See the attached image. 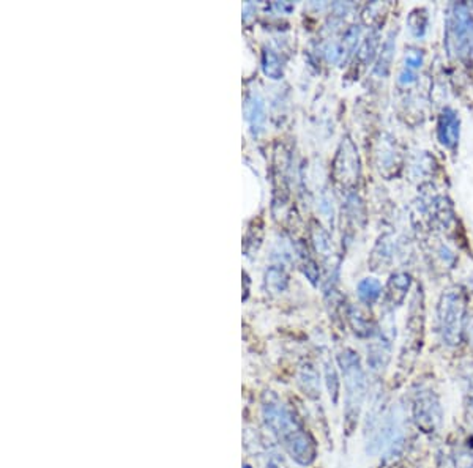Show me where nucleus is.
Here are the masks:
<instances>
[{"instance_id": "1", "label": "nucleus", "mask_w": 473, "mask_h": 468, "mask_svg": "<svg viewBox=\"0 0 473 468\" xmlns=\"http://www.w3.org/2000/svg\"><path fill=\"white\" fill-rule=\"evenodd\" d=\"M262 416L267 428L297 464L309 465L316 459L317 448L313 437L306 432L287 405L272 391L264 394Z\"/></svg>"}, {"instance_id": "2", "label": "nucleus", "mask_w": 473, "mask_h": 468, "mask_svg": "<svg viewBox=\"0 0 473 468\" xmlns=\"http://www.w3.org/2000/svg\"><path fill=\"white\" fill-rule=\"evenodd\" d=\"M342 378H344L346 388V410H344V424L347 434H352L357 428L358 418H360L363 402L368 393V380L365 371L361 367V361L353 350H344L337 356Z\"/></svg>"}, {"instance_id": "3", "label": "nucleus", "mask_w": 473, "mask_h": 468, "mask_svg": "<svg viewBox=\"0 0 473 468\" xmlns=\"http://www.w3.org/2000/svg\"><path fill=\"white\" fill-rule=\"evenodd\" d=\"M445 48L450 55L469 60L473 55V8L467 2L448 7L445 19Z\"/></svg>"}, {"instance_id": "4", "label": "nucleus", "mask_w": 473, "mask_h": 468, "mask_svg": "<svg viewBox=\"0 0 473 468\" xmlns=\"http://www.w3.org/2000/svg\"><path fill=\"white\" fill-rule=\"evenodd\" d=\"M467 301L459 289H450L442 294L437 304V328L440 339L446 347H457L464 336Z\"/></svg>"}, {"instance_id": "5", "label": "nucleus", "mask_w": 473, "mask_h": 468, "mask_svg": "<svg viewBox=\"0 0 473 468\" xmlns=\"http://www.w3.org/2000/svg\"><path fill=\"white\" fill-rule=\"evenodd\" d=\"M412 416L423 434H435L444 423V408L433 389H420L413 398Z\"/></svg>"}, {"instance_id": "6", "label": "nucleus", "mask_w": 473, "mask_h": 468, "mask_svg": "<svg viewBox=\"0 0 473 468\" xmlns=\"http://www.w3.org/2000/svg\"><path fill=\"white\" fill-rule=\"evenodd\" d=\"M392 346H393V325L389 328L383 326L377 331L376 341L372 342L368 350V364L374 372L382 371L387 367V364L392 358Z\"/></svg>"}, {"instance_id": "7", "label": "nucleus", "mask_w": 473, "mask_h": 468, "mask_svg": "<svg viewBox=\"0 0 473 468\" xmlns=\"http://www.w3.org/2000/svg\"><path fill=\"white\" fill-rule=\"evenodd\" d=\"M461 136V120L455 109L445 107L440 112L437 122V138L439 142L445 148L455 150L459 144Z\"/></svg>"}, {"instance_id": "8", "label": "nucleus", "mask_w": 473, "mask_h": 468, "mask_svg": "<svg viewBox=\"0 0 473 468\" xmlns=\"http://www.w3.org/2000/svg\"><path fill=\"white\" fill-rule=\"evenodd\" d=\"M424 64V54L420 49H409L405 52L401 70L398 73V84L410 87L418 81V73Z\"/></svg>"}, {"instance_id": "9", "label": "nucleus", "mask_w": 473, "mask_h": 468, "mask_svg": "<svg viewBox=\"0 0 473 468\" xmlns=\"http://www.w3.org/2000/svg\"><path fill=\"white\" fill-rule=\"evenodd\" d=\"M410 284H412V276H410L409 273L399 272V273H394L393 276L389 278L387 289H385L387 304L389 306V308L394 309L404 303L405 296H407L409 294Z\"/></svg>"}, {"instance_id": "10", "label": "nucleus", "mask_w": 473, "mask_h": 468, "mask_svg": "<svg viewBox=\"0 0 473 468\" xmlns=\"http://www.w3.org/2000/svg\"><path fill=\"white\" fill-rule=\"evenodd\" d=\"M394 51H396V32L392 30V32L387 35L385 41H383L381 54H379V59L376 64V68H374L381 77H385L388 75L389 68H392Z\"/></svg>"}, {"instance_id": "11", "label": "nucleus", "mask_w": 473, "mask_h": 468, "mask_svg": "<svg viewBox=\"0 0 473 468\" xmlns=\"http://www.w3.org/2000/svg\"><path fill=\"white\" fill-rule=\"evenodd\" d=\"M374 252L381 254H372V265L374 268L377 267H387L394 257V242L392 235H382L379 238V242L374 248Z\"/></svg>"}, {"instance_id": "12", "label": "nucleus", "mask_w": 473, "mask_h": 468, "mask_svg": "<svg viewBox=\"0 0 473 468\" xmlns=\"http://www.w3.org/2000/svg\"><path fill=\"white\" fill-rule=\"evenodd\" d=\"M358 296L363 303L374 304L382 296V284L376 278H365L358 284Z\"/></svg>"}, {"instance_id": "13", "label": "nucleus", "mask_w": 473, "mask_h": 468, "mask_svg": "<svg viewBox=\"0 0 473 468\" xmlns=\"http://www.w3.org/2000/svg\"><path fill=\"white\" fill-rule=\"evenodd\" d=\"M428 21L429 18L424 8L412 10L407 18V25L412 35L417 36V38H423L426 35V30H428Z\"/></svg>"}, {"instance_id": "14", "label": "nucleus", "mask_w": 473, "mask_h": 468, "mask_svg": "<svg viewBox=\"0 0 473 468\" xmlns=\"http://www.w3.org/2000/svg\"><path fill=\"white\" fill-rule=\"evenodd\" d=\"M300 383L305 389V394H308L309 398H317L320 394L319 387V376L311 366H305L300 372Z\"/></svg>"}, {"instance_id": "15", "label": "nucleus", "mask_w": 473, "mask_h": 468, "mask_svg": "<svg viewBox=\"0 0 473 468\" xmlns=\"http://www.w3.org/2000/svg\"><path fill=\"white\" fill-rule=\"evenodd\" d=\"M399 153L396 150V142L393 139H382V153H381V164L382 172L385 174L387 169H392L393 166H398Z\"/></svg>"}, {"instance_id": "16", "label": "nucleus", "mask_w": 473, "mask_h": 468, "mask_svg": "<svg viewBox=\"0 0 473 468\" xmlns=\"http://www.w3.org/2000/svg\"><path fill=\"white\" fill-rule=\"evenodd\" d=\"M349 317H350V322H352V328H353V331L357 333L358 336L368 337V336L376 335V331L372 330L371 324H369V322L360 314V312L352 311L350 314H349Z\"/></svg>"}, {"instance_id": "17", "label": "nucleus", "mask_w": 473, "mask_h": 468, "mask_svg": "<svg viewBox=\"0 0 473 468\" xmlns=\"http://www.w3.org/2000/svg\"><path fill=\"white\" fill-rule=\"evenodd\" d=\"M325 376H327V387H329L330 398L333 399V404H337V398H340V380H337L336 369L333 364H327L325 366Z\"/></svg>"}, {"instance_id": "18", "label": "nucleus", "mask_w": 473, "mask_h": 468, "mask_svg": "<svg viewBox=\"0 0 473 468\" xmlns=\"http://www.w3.org/2000/svg\"><path fill=\"white\" fill-rule=\"evenodd\" d=\"M377 44H379V34L377 32H372L365 40V43H363V48H361V52H363V57H365V60L372 59V57L376 55Z\"/></svg>"}, {"instance_id": "19", "label": "nucleus", "mask_w": 473, "mask_h": 468, "mask_svg": "<svg viewBox=\"0 0 473 468\" xmlns=\"http://www.w3.org/2000/svg\"><path fill=\"white\" fill-rule=\"evenodd\" d=\"M456 468H473V451L459 450L455 456Z\"/></svg>"}, {"instance_id": "20", "label": "nucleus", "mask_w": 473, "mask_h": 468, "mask_svg": "<svg viewBox=\"0 0 473 468\" xmlns=\"http://www.w3.org/2000/svg\"><path fill=\"white\" fill-rule=\"evenodd\" d=\"M267 468H279L277 464H273V462H268V465H267Z\"/></svg>"}]
</instances>
